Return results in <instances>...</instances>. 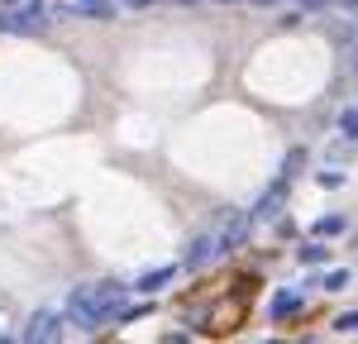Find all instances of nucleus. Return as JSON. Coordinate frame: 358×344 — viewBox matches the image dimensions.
I'll return each instance as SVG.
<instances>
[{
	"mask_svg": "<svg viewBox=\"0 0 358 344\" xmlns=\"http://www.w3.org/2000/svg\"><path fill=\"white\" fill-rule=\"evenodd\" d=\"M292 311H301V296H292V292H277V296H273V315L282 320V315H292Z\"/></svg>",
	"mask_w": 358,
	"mask_h": 344,
	"instance_id": "obj_7",
	"label": "nucleus"
},
{
	"mask_svg": "<svg viewBox=\"0 0 358 344\" xmlns=\"http://www.w3.org/2000/svg\"><path fill=\"white\" fill-rule=\"evenodd\" d=\"M215 254H224L220 234H201V239L192 244V254H187V268H201V263H210Z\"/></svg>",
	"mask_w": 358,
	"mask_h": 344,
	"instance_id": "obj_5",
	"label": "nucleus"
},
{
	"mask_svg": "<svg viewBox=\"0 0 358 344\" xmlns=\"http://www.w3.org/2000/svg\"><path fill=\"white\" fill-rule=\"evenodd\" d=\"M301 10H320V5H330V0H296Z\"/></svg>",
	"mask_w": 358,
	"mask_h": 344,
	"instance_id": "obj_13",
	"label": "nucleus"
},
{
	"mask_svg": "<svg viewBox=\"0 0 358 344\" xmlns=\"http://www.w3.org/2000/svg\"><path fill=\"white\" fill-rule=\"evenodd\" d=\"M172 278H177V268H153V273H143L134 287H138V292H163Z\"/></svg>",
	"mask_w": 358,
	"mask_h": 344,
	"instance_id": "obj_6",
	"label": "nucleus"
},
{
	"mask_svg": "<svg viewBox=\"0 0 358 344\" xmlns=\"http://www.w3.org/2000/svg\"><path fill=\"white\" fill-rule=\"evenodd\" d=\"M253 5H277V0H253Z\"/></svg>",
	"mask_w": 358,
	"mask_h": 344,
	"instance_id": "obj_16",
	"label": "nucleus"
},
{
	"mask_svg": "<svg viewBox=\"0 0 358 344\" xmlns=\"http://www.w3.org/2000/svg\"><path fill=\"white\" fill-rule=\"evenodd\" d=\"M124 5H134V10H138V5H153V0H124Z\"/></svg>",
	"mask_w": 358,
	"mask_h": 344,
	"instance_id": "obj_15",
	"label": "nucleus"
},
{
	"mask_svg": "<svg viewBox=\"0 0 358 344\" xmlns=\"http://www.w3.org/2000/svg\"><path fill=\"white\" fill-rule=\"evenodd\" d=\"M325 258H330V249H325L320 239H315V244H306V249H301V263H306V268H315V263H325Z\"/></svg>",
	"mask_w": 358,
	"mask_h": 344,
	"instance_id": "obj_9",
	"label": "nucleus"
},
{
	"mask_svg": "<svg viewBox=\"0 0 358 344\" xmlns=\"http://www.w3.org/2000/svg\"><path fill=\"white\" fill-rule=\"evenodd\" d=\"M339 134H344V139H358V106L339 115Z\"/></svg>",
	"mask_w": 358,
	"mask_h": 344,
	"instance_id": "obj_10",
	"label": "nucleus"
},
{
	"mask_svg": "<svg viewBox=\"0 0 358 344\" xmlns=\"http://www.w3.org/2000/svg\"><path fill=\"white\" fill-rule=\"evenodd\" d=\"M38 29H48V10L43 5H24V10L0 15V34H38Z\"/></svg>",
	"mask_w": 358,
	"mask_h": 344,
	"instance_id": "obj_2",
	"label": "nucleus"
},
{
	"mask_svg": "<svg viewBox=\"0 0 358 344\" xmlns=\"http://www.w3.org/2000/svg\"><path fill=\"white\" fill-rule=\"evenodd\" d=\"M334 330H344V335H358V311L339 315V320H334Z\"/></svg>",
	"mask_w": 358,
	"mask_h": 344,
	"instance_id": "obj_12",
	"label": "nucleus"
},
{
	"mask_svg": "<svg viewBox=\"0 0 358 344\" xmlns=\"http://www.w3.org/2000/svg\"><path fill=\"white\" fill-rule=\"evenodd\" d=\"M62 10L86 15V20H115V0H62Z\"/></svg>",
	"mask_w": 358,
	"mask_h": 344,
	"instance_id": "obj_4",
	"label": "nucleus"
},
{
	"mask_svg": "<svg viewBox=\"0 0 358 344\" xmlns=\"http://www.w3.org/2000/svg\"><path fill=\"white\" fill-rule=\"evenodd\" d=\"M354 72H358V53H354Z\"/></svg>",
	"mask_w": 358,
	"mask_h": 344,
	"instance_id": "obj_18",
	"label": "nucleus"
},
{
	"mask_svg": "<svg viewBox=\"0 0 358 344\" xmlns=\"http://www.w3.org/2000/svg\"><path fill=\"white\" fill-rule=\"evenodd\" d=\"M215 5H234V0H215Z\"/></svg>",
	"mask_w": 358,
	"mask_h": 344,
	"instance_id": "obj_17",
	"label": "nucleus"
},
{
	"mask_svg": "<svg viewBox=\"0 0 358 344\" xmlns=\"http://www.w3.org/2000/svg\"><path fill=\"white\" fill-rule=\"evenodd\" d=\"M124 282H82L72 287V296H67V320H77L82 330H101L106 320L120 315L124 306Z\"/></svg>",
	"mask_w": 358,
	"mask_h": 344,
	"instance_id": "obj_1",
	"label": "nucleus"
},
{
	"mask_svg": "<svg viewBox=\"0 0 358 344\" xmlns=\"http://www.w3.org/2000/svg\"><path fill=\"white\" fill-rule=\"evenodd\" d=\"M325 287H330V292H344V287H349V273H344V268L325 273Z\"/></svg>",
	"mask_w": 358,
	"mask_h": 344,
	"instance_id": "obj_11",
	"label": "nucleus"
},
{
	"mask_svg": "<svg viewBox=\"0 0 358 344\" xmlns=\"http://www.w3.org/2000/svg\"><path fill=\"white\" fill-rule=\"evenodd\" d=\"M315 234H320V239H334V234H344V215H325V220H315Z\"/></svg>",
	"mask_w": 358,
	"mask_h": 344,
	"instance_id": "obj_8",
	"label": "nucleus"
},
{
	"mask_svg": "<svg viewBox=\"0 0 358 344\" xmlns=\"http://www.w3.org/2000/svg\"><path fill=\"white\" fill-rule=\"evenodd\" d=\"M177 5H192V0H177Z\"/></svg>",
	"mask_w": 358,
	"mask_h": 344,
	"instance_id": "obj_19",
	"label": "nucleus"
},
{
	"mask_svg": "<svg viewBox=\"0 0 358 344\" xmlns=\"http://www.w3.org/2000/svg\"><path fill=\"white\" fill-rule=\"evenodd\" d=\"M62 325H67V306H62V311H38V315L24 325V344L62 340Z\"/></svg>",
	"mask_w": 358,
	"mask_h": 344,
	"instance_id": "obj_3",
	"label": "nucleus"
},
{
	"mask_svg": "<svg viewBox=\"0 0 358 344\" xmlns=\"http://www.w3.org/2000/svg\"><path fill=\"white\" fill-rule=\"evenodd\" d=\"M334 5H344V10H358V0H334Z\"/></svg>",
	"mask_w": 358,
	"mask_h": 344,
	"instance_id": "obj_14",
	"label": "nucleus"
}]
</instances>
